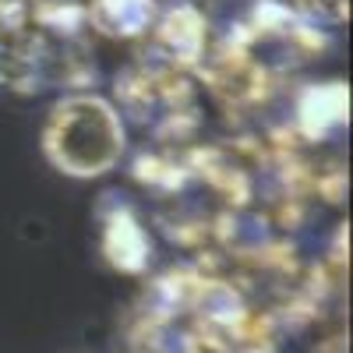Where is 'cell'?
I'll return each instance as SVG.
<instances>
[{"label": "cell", "mask_w": 353, "mask_h": 353, "mask_svg": "<svg viewBox=\"0 0 353 353\" xmlns=\"http://www.w3.org/2000/svg\"><path fill=\"white\" fill-rule=\"evenodd\" d=\"M128 152L124 117L106 96L71 92L57 99L43 124V156L50 166L74 181L110 173Z\"/></svg>", "instance_id": "1"}, {"label": "cell", "mask_w": 353, "mask_h": 353, "mask_svg": "<svg viewBox=\"0 0 353 353\" xmlns=\"http://www.w3.org/2000/svg\"><path fill=\"white\" fill-rule=\"evenodd\" d=\"M99 223H103V254L113 269L121 272H145L152 258V241L145 233L141 219L131 212V205L113 201L110 209H99Z\"/></svg>", "instance_id": "2"}, {"label": "cell", "mask_w": 353, "mask_h": 353, "mask_svg": "<svg viewBox=\"0 0 353 353\" xmlns=\"http://www.w3.org/2000/svg\"><path fill=\"white\" fill-rule=\"evenodd\" d=\"M156 43L159 53L166 57V64L184 71L201 64L205 57V43H209V25H205V14L191 4H173L170 11L156 14Z\"/></svg>", "instance_id": "3"}, {"label": "cell", "mask_w": 353, "mask_h": 353, "mask_svg": "<svg viewBox=\"0 0 353 353\" xmlns=\"http://www.w3.org/2000/svg\"><path fill=\"white\" fill-rule=\"evenodd\" d=\"M297 128L307 138H325L329 131L343 128L350 117V92L339 81H321V85H307L297 92Z\"/></svg>", "instance_id": "4"}, {"label": "cell", "mask_w": 353, "mask_h": 353, "mask_svg": "<svg viewBox=\"0 0 353 353\" xmlns=\"http://www.w3.org/2000/svg\"><path fill=\"white\" fill-rule=\"evenodd\" d=\"M85 18L113 39H134L156 25V0H92Z\"/></svg>", "instance_id": "5"}, {"label": "cell", "mask_w": 353, "mask_h": 353, "mask_svg": "<svg viewBox=\"0 0 353 353\" xmlns=\"http://www.w3.org/2000/svg\"><path fill=\"white\" fill-rule=\"evenodd\" d=\"M279 4L311 28H336L350 21V0H279Z\"/></svg>", "instance_id": "6"}]
</instances>
